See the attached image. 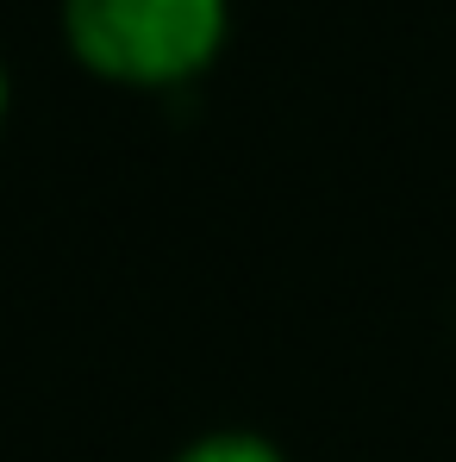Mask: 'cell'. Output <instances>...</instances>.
Wrapping results in <instances>:
<instances>
[{
	"label": "cell",
	"mask_w": 456,
	"mask_h": 462,
	"mask_svg": "<svg viewBox=\"0 0 456 462\" xmlns=\"http://www.w3.org/2000/svg\"><path fill=\"white\" fill-rule=\"evenodd\" d=\"M70 51L126 88H175L226 44V0H63Z\"/></svg>",
	"instance_id": "1"
},
{
	"label": "cell",
	"mask_w": 456,
	"mask_h": 462,
	"mask_svg": "<svg viewBox=\"0 0 456 462\" xmlns=\"http://www.w3.org/2000/svg\"><path fill=\"white\" fill-rule=\"evenodd\" d=\"M175 462H288V457L269 438H256V431H213V438L188 444Z\"/></svg>",
	"instance_id": "2"
},
{
	"label": "cell",
	"mask_w": 456,
	"mask_h": 462,
	"mask_svg": "<svg viewBox=\"0 0 456 462\" xmlns=\"http://www.w3.org/2000/svg\"><path fill=\"white\" fill-rule=\"evenodd\" d=\"M0 119H6V69H0Z\"/></svg>",
	"instance_id": "3"
}]
</instances>
